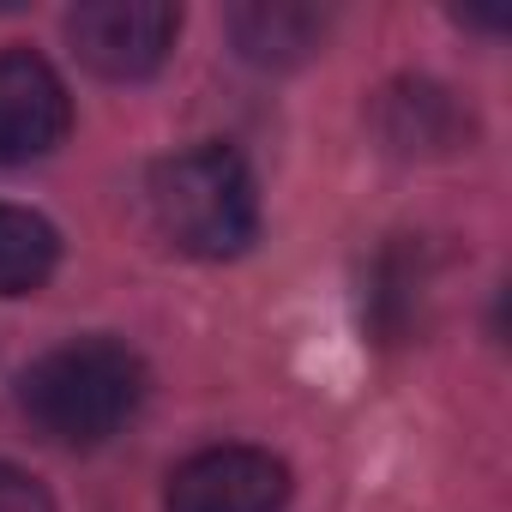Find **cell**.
Segmentation results:
<instances>
[{
	"label": "cell",
	"mask_w": 512,
	"mask_h": 512,
	"mask_svg": "<svg viewBox=\"0 0 512 512\" xmlns=\"http://www.w3.org/2000/svg\"><path fill=\"white\" fill-rule=\"evenodd\" d=\"M19 404L49 440L103 446L145 404V362L121 338H73L25 368Z\"/></svg>",
	"instance_id": "obj_1"
},
{
	"label": "cell",
	"mask_w": 512,
	"mask_h": 512,
	"mask_svg": "<svg viewBox=\"0 0 512 512\" xmlns=\"http://www.w3.org/2000/svg\"><path fill=\"white\" fill-rule=\"evenodd\" d=\"M145 205L157 235L187 260H235L260 235V187L229 145H187L163 157L145 181Z\"/></svg>",
	"instance_id": "obj_2"
},
{
	"label": "cell",
	"mask_w": 512,
	"mask_h": 512,
	"mask_svg": "<svg viewBox=\"0 0 512 512\" xmlns=\"http://www.w3.org/2000/svg\"><path fill=\"white\" fill-rule=\"evenodd\" d=\"M175 37H181V7H169V0H85L67 13L73 55L109 85L151 79L175 55Z\"/></svg>",
	"instance_id": "obj_3"
},
{
	"label": "cell",
	"mask_w": 512,
	"mask_h": 512,
	"mask_svg": "<svg viewBox=\"0 0 512 512\" xmlns=\"http://www.w3.org/2000/svg\"><path fill=\"white\" fill-rule=\"evenodd\" d=\"M169 512H284L290 464L266 446H205L169 470Z\"/></svg>",
	"instance_id": "obj_4"
},
{
	"label": "cell",
	"mask_w": 512,
	"mask_h": 512,
	"mask_svg": "<svg viewBox=\"0 0 512 512\" xmlns=\"http://www.w3.org/2000/svg\"><path fill=\"white\" fill-rule=\"evenodd\" d=\"M73 127L61 73L31 49H0V163L49 157Z\"/></svg>",
	"instance_id": "obj_5"
},
{
	"label": "cell",
	"mask_w": 512,
	"mask_h": 512,
	"mask_svg": "<svg viewBox=\"0 0 512 512\" xmlns=\"http://www.w3.org/2000/svg\"><path fill=\"white\" fill-rule=\"evenodd\" d=\"M374 127H380V139H386L392 151H404V157L458 151V145L470 139L464 103H458L446 85H434V79H398V85H386L380 103H374Z\"/></svg>",
	"instance_id": "obj_6"
},
{
	"label": "cell",
	"mask_w": 512,
	"mask_h": 512,
	"mask_svg": "<svg viewBox=\"0 0 512 512\" xmlns=\"http://www.w3.org/2000/svg\"><path fill=\"white\" fill-rule=\"evenodd\" d=\"M229 37L253 67H296L326 43V13L296 7V0H253L229 13Z\"/></svg>",
	"instance_id": "obj_7"
},
{
	"label": "cell",
	"mask_w": 512,
	"mask_h": 512,
	"mask_svg": "<svg viewBox=\"0 0 512 512\" xmlns=\"http://www.w3.org/2000/svg\"><path fill=\"white\" fill-rule=\"evenodd\" d=\"M61 266V229L31 211L0 199V296H37Z\"/></svg>",
	"instance_id": "obj_8"
},
{
	"label": "cell",
	"mask_w": 512,
	"mask_h": 512,
	"mask_svg": "<svg viewBox=\"0 0 512 512\" xmlns=\"http://www.w3.org/2000/svg\"><path fill=\"white\" fill-rule=\"evenodd\" d=\"M0 512H55V494L31 470H19V464L0 458Z\"/></svg>",
	"instance_id": "obj_9"
}]
</instances>
